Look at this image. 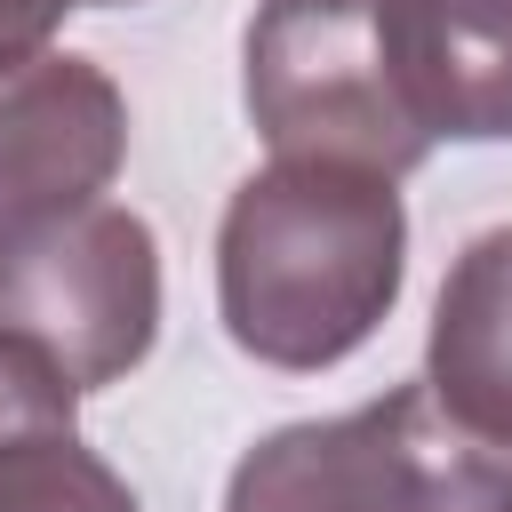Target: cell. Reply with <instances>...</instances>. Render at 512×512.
Segmentation results:
<instances>
[{
    "label": "cell",
    "mask_w": 512,
    "mask_h": 512,
    "mask_svg": "<svg viewBox=\"0 0 512 512\" xmlns=\"http://www.w3.org/2000/svg\"><path fill=\"white\" fill-rule=\"evenodd\" d=\"M408 280V208L392 176L272 160L240 176L216 224V312L224 336L280 368L320 376L352 360Z\"/></svg>",
    "instance_id": "obj_1"
},
{
    "label": "cell",
    "mask_w": 512,
    "mask_h": 512,
    "mask_svg": "<svg viewBox=\"0 0 512 512\" xmlns=\"http://www.w3.org/2000/svg\"><path fill=\"white\" fill-rule=\"evenodd\" d=\"M240 96L272 160L408 176L432 160V120L408 48V0H256Z\"/></svg>",
    "instance_id": "obj_2"
},
{
    "label": "cell",
    "mask_w": 512,
    "mask_h": 512,
    "mask_svg": "<svg viewBox=\"0 0 512 512\" xmlns=\"http://www.w3.org/2000/svg\"><path fill=\"white\" fill-rule=\"evenodd\" d=\"M224 512H512V456L472 440L416 376L352 416L264 432L232 464Z\"/></svg>",
    "instance_id": "obj_3"
},
{
    "label": "cell",
    "mask_w": 512,
    "mask_h": 512,
    "mask_svg": "<svg viewBox=\"0 0 512 512\" xmlns=\"http://www.w3.org/2000/svg\"><path fill=\"white\" fill-rule=\"evenodd\" d=\"M0 336L56 384L104 392L160 336V240L136 208L88 200L0 224Z\"/></svg>",
    "instance_id": "obj_4"
},
{
    "label": "cell",
    "mask_w": 512,
    "mask_h": 512,
    "mask_svg": "<svg viewBox=\"0 0 512 512\" xmlns=\"http://www.w3.org/2000/svg\"><path fill=\"white\" fill-rule=\"evenodd\" d=\"M128 160V96L104 64L40 48L0 72V224L104 200Z\"/></svg>",
    "instance_id": "obj_5"
},
{
    "label": "cell",
    "mask_w": 512,
    "mask_h": 512,
    "mask_svg": "<svg viewBox=\"0 0 512 512\" xmlns=\"http://www.w3.org/2000/svg\"><path fill=\"white\" fill-rule=\"evenodd\" d=\"M424 392L512 456V224L456 248L424 336Z\"/></svg>",
    "instance_id": "obj_6"
},
{
    "label": "cell",
    "mask_w": 512,
    "mask_h": 512,
    "mask_svg": "<svg viewBox=\"0 0 512 512\" xmlns=\"http://www.w3.org/2000/svg\"><path fill=\"white\" fill-rule=\"evenodd\" d=\"M424 120L448 144H512V0H408Z\"/></svg>",
    "instance_id": "obj_7"
},
{
    "label": "cell",
    "mask_w": 512,
    "mask_h": 512,
    "mask_svg": "<svg viewBox=\"0 0 512 512\" xmlns=\"http://www.w3.org/2000/svg\"><path fill=\"white\" fill-rule=\"evenodd\" d=\"M0 512H144V504L72 424H48L0 440Z\"/></svg>",
    "instance_id": "obj_8"
},
{
    "label": "cell",
    "mask_w": 512,
    "mask_h": 512,
    "mask_svg": "<svg viewBox=\"0 0 512 512\" xmlns=\"http://www.w3.org/2000/svg\"><path fill=\"white\" fill-rule=\"evenodd\" d=\"M72 384H56L32 352H16L8 336H0V440H16V432H48V424H72Z\"/></svg>",
    "instance_id": "obj_9"
},
{
    "label": "cell",
    "mask_w": 512,
    "mask_h": 512,
    "mask_svg": "<svg viewBox=\"0 0 512 512\" xmlns=\"http://www.w3.org/2000/svg\"><path fill=\"white\" fill-rule=\"evenodd\" d=\"M72 8H128V0H0V72L40 56Z\"/></svg>",
    "instance_id": "obj_10"
}]
</instances>
